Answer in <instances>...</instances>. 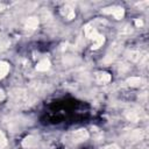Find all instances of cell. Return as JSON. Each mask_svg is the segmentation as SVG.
Masks as SVG:
<instances>
[{"instance_id": "cell-12", "label": "cell", "mask_w": 149, "mask_h": 149, "mask_svg": "<svg viewBox=\"0 0 149 149\" xmlns=\"http://www.w3.org/2000/svg\"><path fill=\"white\" fill-rule=\"evenodd\" d=\"M9 71V64L6 62H0V79L3 78Z\"/></svg>"}, {"instance_id": "cell-16", "label": "cell", "mask_w": 149, "mask_h": 149, "mask_svg": "<svg viewBox=\"0 0 149 149\" xmlns=\"http://www.w3.org/2000/svg\"><path fill=\"white\" fill-rule=\"evenodd\" d=\"M135 24H136L137 27H141V26H143V22H142V20H136V21H135Z\"/></svg>"}, {"instance_id": "cell-7", "label": "cell", "mask_w": 149, "mask_h": 149, "mask_svg": "<svg viewBox=\"0 0 149 149\" xmlns=\"http://www.w3.org/2000/svg\"><path fill=\"white\" fill-rule=\"evenodd\" d=\"M36 142H37L36 137L33 136V135H29V136L24 137V140L22 141V146H23L24 148H30V147H34V146L36 144Z\"/></svg>"}, {"instance_id": "cell-4", "label": "cell", "mask_w": 149, "mask_h": 149, "mask_svg": "<svg viewBox=\"0 0 149 149\" xmlns=\"http://www.w3.org/2000/svg\"><path fill=\"white\" fill-rule=\"evenodd\" d=\"M84 31H85V36L90 40H94L97 36H98V33L95 30V28L92 26V24H86L85 28H84Z\"/></svg>"}, {"instance_id": "cell-11", "label": "cell", "mask_w": 149, "mask_h": 149, "mask_svg": "<svg viewBox=\"0 0 149 149\" xmlns=\"http://www.w3.org/2000/svg\"><path fill=\"white\" fill-rule=\"evenodd\" d=\"M104 42H105V37H104V35L98 34V36H97V37L93 40L92 49H98V48H100V47L104 44Z\"/></svg>"}, {"instance_id": "cell-3", "label": "cell", "mask_w": 149, "mask_h": 149, "mask_svg": "<svg viewBox=\"0 0 149 149\" xmlns=\"http://www.w3.org/2000/svg\"><path fill=\"white\" fill-rule=\"evenodd\" d=\"M105 14H112L115 19H121L125 14V9L122 7H108V8H105L102 10Z\"/></svg>"}, {"instance_id": "cell-17", "label": "cell", "mask_w": 149, "mask_h": 149, "mask_svg": "<svg viewBox=\"0 0 149 149\" xmlns=\"http://www.w3.org/2000/svg\"><path fill=\"white\" fill-rule=\"evenodd\" d=\"M5 99V92L2 90H0V101H2Z\"/></svg>"}, {"instance_id": "cell-18", "label": "cell", "mask_w": 149, "mask_h": 149, "mask_svg": "<svg viewBox=\"0 0 149 149\" xmlns=\"http://www.w3.org/2000/svg\"><path fill=\"white\" fill-rule=\"evenodd\" d=\"M106 149H119V147L116 144H112V146H108Z\"/></svg>"}, {"instance_id": "cell-5", "label": "cell", "mask_w": 149, "mask_h": 149, "mask_svg": "<svg viewBox=\"0 0 149 149\" xmlns=\"http://www.w3.org/2000/svg\"><path fill=\"white\" fill-rule=\"evenodd\" d=\"M119 47L115 44L114 47H112V49L109 50V52L106 55V57H105V59H104V62L105 63H111V62H113L114 59H115V57H116V54L119 52Z\"/></svg>"}, {"instance_id": "cell-1", "label": "cell", "mask_w": 149, "mask_h": 149, "mask_svg": "<svg viewBox=\"0 0 149 149\" xmlns=\"http://www.w3.org/2000/svg\"><path fill=\"white\" fill-rule=\"evenodd\" d=\"M10 97L13 102L16 104L17 106H27L31 101L29 94L24 90H14L10 93Z\"/></svg>"}, {"instance_id": "cell-6", "label": "cell", "mask_w": 149, "mask_h": 149, "mask_svg": "<svg viewBox=\"0 0 149 149\" xmlns=\"http://www.w3.org/2000/svg\"><path fill=\"white\" fill-rule=\"evenodd\" d=\"M95 80L99 84H106L111 80V74L107 72H98L95 74Z\"/></svg>"}, {"instance_id": "cell-2", "label": "cell", "mask_w": 149, "mask_h": 149, "mask_svg": "<svg viewBox=\"0 0 149 149\" xmlns=\"http://www.w3.org/2000/svg\"><path fill=\"white\" fill-rule=\"evenodd\" d=\"M87 139H88V133L86 129H78V130H74L73 133H71V140L74 143L86 141Z\"/></svg>"}, {"instance_id": "cell-14", "label": "cell", "mask_w": 149, "mask_h": 149, "mask_svg": "<svg viewBox=\"0 0 149 149\" xmlns=\"http://www.w3.org/2000/svg\"><path fill=\"white\" fill-rule=\"evenodd\" d=\"M127 118H128L130 121L136 122V121L139 120L140 115H139V113H137V112H135V111H130V112H128V113H127Z\"/></svg>"}, {"instance_id": "cell-15", "label": "cell", "mask_w": 149, "mask_h": 149, "mask_svg": "<svg viewBox=\"0 0 149 149\" xmlns=\"http://www.w3.org/2000/svg\"><path fill=\"white\" fill-rule=\"evenodd\" d=\"M6 137H5V135L2 134V132H0V149H2L5 146H6Z\"/></svg>"}, {"instance_id": "cell-9", "label": "cell", "mask_w": 149, "mask_h": 149, "mask_svg": "<svg viewBox=\"0 0 149 149\" xmlns=\"http://www.w3.org/2000/svg\"><path fill=\"white\" fill-rule=\"evenodd\" d=\"M38 26V19L37 17H29L26 21V28L27 29H36Z\"/></svg>"}, {"instance_id": "cell-13", "label": "cell", "mask_w": 149, "mask_h": 149, "mask_svg": "<svg viewBox=\"0 0 149 149\" xmlns=\"http://www.w3.org/2000/svg\"><path fill=\"white\" fill-rule=\"evenodd\" d=\"M142 78H140V77H130V78H128L127 79V83H128V85H130V86H140L141 84H142Z\"/></svg>"}, {"instance_id": "cell-19", "label": "cell", "mask_w": 149, "mask_h": 149, "mask_svg": "<svg viewBox=\"0 0 149 149\" xmlns=\"http://www.w3.org/2000/svg\"><path fill=\"white\" fill-rule=\"evenodd\" d=\"M3 8H5V6H3V5H2V3H0V10H2V9H3Z\"/></svg>"}, {"instance_id": "cell-10", "label": "cell", "mask_w": 149, "mask_h": 149, "mask_svg": "<svg viewBox=\"0 0 149 149\" xmlns=\"http://www.w3.org/2000/svg\"><path fill=\"white\" fill-rule=\"evenodd\" d=\"M62 14H63L68 20H71V19L74 17V10H73L70 6H65V7H63V9H62Z\"/></svg>"}, {"instance_id": "cell-8", "label": "cell", "mask_w": 149, "mask_h": 149, "mask_svg": "<svg viewBox=\"0 0 149 149\" xmlns=\"http://www.w3.org/2000/svg\"><path fill=\"white\" fill-rule=\"evenodd\" d=\"M49 68H50V62H49V59H47V58L40 61V62L37 63V65H36V70H37V71H42V72L49 70Z\"/></svg>"}]
</instances>
